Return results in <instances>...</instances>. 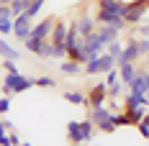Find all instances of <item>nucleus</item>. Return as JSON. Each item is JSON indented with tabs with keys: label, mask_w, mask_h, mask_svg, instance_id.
<instances>
[{
	"label": "nucleus",
	"mask_w": 149,
	"mask_h": 146,
	"mask_svg": "<svg viewBox=\"0 0 149 146\" xmlns=\"http://www.w3.org/2000/svg\"><path fill=\"white\" fill-rule=\"evenodd\" d=\"M88 118L95 123V128L100 133H116V128H118L116 113L111 108H105V105H93V108H88Z\"/></svg>",
	"instance_id": "nucleus-1"
},
{
	"label": "nucleus",
	"mask_w": 149,
	"mask_h": 146,
	"mask_svg": "<svg viewBox=\"0 0 149 146\" xmlns=\"http://www.w3.org/2000/svg\"><path fill=\"white\" fill-rule=\"evenodd\" d=\"M33 87V80L31 77H26V74L21 72H8L5 77H3V85H0V92L3 95H21V92H26V90Z\"/></svg>",
	"instance_id": "nucleus-2"
},
{
	"label": "nucleus",
	"mask_w": 149,
	"mask_h": 146,
	"mask_svg": "<svg viewBox=\"0 0 149 146\" xmlns=\"http://www.w3.org/2000/svg\"><path fill=\"white\" fill-rule=\"evenodd\" d=\"M147 13H149V0H129L126 10H123V21H126V26H139Z\"/></svg>",
	"instance_id": "nucleus-3"
},
{
	"label": "nucleus",
	"mask_w": 149,
	"mask_h": 146,
	"mask_svg": "<svg viewBox=\"0 0 149 146\" xmlns=\"http://www.w3.org/2000/svg\"><path fill=\"white\" fill-rule=\"evenodd\" d=\"M82 67H85V74H88V77H95V74H105L108 69H113V67H118V64H116V57H113V54L103 51L98 59H90Z\"/></svg>",
	"instance_id": "nucleus-4"
},
{
	"label": "nucleus",
	"mask_w": 149,
	"mask_h": 146,
	"mask_svg": "<svg viewBox=\"0 0 149 146\" xmlns=\"http://www.w3.org/2000/svg\"><path fill=\"white\" fill-rule=\"evenodd\" d=\"M74 23H77V33H80V39L82 41H88L90 36L98 31V21H95V15L88 13V10H82V13L74 18Z\"/></svg>",
	"instance_id": "nucleus-5"
},
{
	"label": "nucleus",
	"mask_w": 149,
	"mask_h": 146,
	"mask_svg": "<svg viewBox=\"0 0 149 146\" xmlns=\"http://www.w3.org/2000/svg\"><path fill=\"white\" fill-rule=\"evenodd\" d=\"M95 21H98V26H111V28H118V31H126V21H123V15H116V13H108L103 8H95Z\"/></svg>",
	"instance_id": "nucleus-6"
},
{
	"label": "nucleus",
	"mask_w": 149,
	"mask_h": 146,
	"mask_svg": "<svg viewBox=\"0 0 149 146\" xmlns=\"http://www.w3.org/2000/svg\"><path fill=\"white\" fill-rule=\"evenodd\" d=\"M54 23H57V18H54V15H46V18H41L39 23H33V26H31V39H41V41H49Z\"/></svg>",
	"instance_id": "nucleus-7"
},
{
	"label": "nucleus",
	"mask_w": 149,
	"mask_h": 146,
	"mask_svg": "<svg viewBox=\"0 0 149 146\" xmlns=\"http://www.w3.org/2000/svg\"><path fill=\"white\" fill-rule=\"evenodd\" d=\"M105 100H108V85L105 82H95L88 90V108H93V105H105Z\"/></svg>",
	"instance_id": "nucleus-8"
},
{
	"label": "nucleus",
	"mask_w": 149,
	"mask_h": 146,
	"mask_svg": "<svg viewBox=\"0 0 149 146\" xmlns=\"http://www.w3.org/2000/svg\"><path fill=\"white\" fill-rule=\"evenodd\" d=\"M31 26H33V21H31L29 15H18V18H13V36L18 39V41H26L31 36Z\"/></svg>",
	"instance_id": "nucleus-9"
},
{
	"label": "nucleus",
	"mask_w": 149,
	"mask_h": 146,
	"mask_svg": "<svg viewBox=\"0 0 149 146\" xmlns=\"http://www.w3.org/2000/svg\"><path fill=\"white\" fill-rule=\"evenodd\" d=\"M141 54H139V46H136V36H131L126 44H123V51L118 54L116 64H126V62H139Z\"/></svg>",
	"instance_id": "nucleus-10"
},
{
	"label": "nucleus",
	"mask_w": 149,
	"mask_h": 146,
	"mask_svg": "<svg viewBox=\"0 0 149 146\" xmlns=\"http://www.w3.org/2000/svg\"><path fill=\"white\" fill-rule=\"evenodd\" d=\"M95 39L103 44V49H108V44H113L116 39H121V31H118V28H111V26H98Z\"/></svg>",
	"instance_id": "nucleus-11"
},
{
	"label": "nucleus",
	"mask_w": 149,
	"mask_h": 146,
	"mask_svg": "<svg viewBox=\"0 0 149 146\" xmlns=\"http://www.w3.org/2000/svg\"><path fill=\"white\" fill-rule=\"evenodd\" d=\"M23 46H26V51H31L33 57H41V59H49V54H46V46H49V41H41V39H26L23 41Z\"/></svg>",
	"instance_id": "nucleus-12"
},
{
	"label": "nucleus",
	"mask_w": 149,
	"mask_h": 146,
	"mask_svg": "<svg viewBox=\"0 0 149 146\" xmlns=\"http://www.w3.org/2000/svg\"><path fill=\"white\" fill-rule=\"evenodd\" d=\"M49 41H52L54 46H64V41H67V23H64L62 18H57V23H54V28H52Z\"/></svg>",
	"instance_id": "nucleus-13"
},
{
	"label": "nucleus",
	"mask_w": 149,
	"mask_h": 146,
	"mask_svg": "<svg viewBox=\"0 0 149 146\" xmlns=\"http://www.w3.org/2000/svg\"><path fill=\"white\" fill-rule=\"evenodd\" d=\"M139 74V69H136V62H126V64H118V77L121 82L129 87L131 82H134V77Z\"/></svg>",
	"instance_id": "nucleus-14"
},
{
	"label": "nucleus",
	"mask_w": 149,
	"mask_h": 146,
	"mask_svg": "<svg viewBox=\"0 0 149 146\" xmlns=\"http://www.w3.org/2000/svg\"><path fill=\"white\" fill-rule=\"evenodd\" d=\"M67 138H70V144H88L85 141V133L80 128V120H70L67 123Z\"/></svg>",
	"instance_id": "nucleus-15"
},
{
	"label": "nucleus",
	"mask_w": 149,
	"mask_h": 146,
	"mask_svg": "<svg viewBox=\"0 0 149 146\" xmlns=\"http://www.w3.org/2000/svg\"><path fill=\"white\" fill-rule=\"evenodd\" d=\"M62 98L70 102V105H82V108H88V92H80V90H64Z\"/></svg>",
	"instance_id": "nucleus-16"
},
{
	"label": "nucleus",
	"mask_w": 149,
	"mask_h": 146,
	"mask_svg": "<svg viewBox=\"0 0 149 146\" xmlns=\"http://www.w3.org/2000/svg\"><path fill=\"white\" fill-rule=\"evenodd\" d=\"M139 105L149 108L147 95H141V92H134V90H129V92H126V98H123V108H139Z\"/></svg>",
	"instance_id": "nucleus-17"
},
{
	"label": "nucleus",
	"mask_w": 149,
	"mask_h": 146,
	"mask_svg": "<svg viewBox=\"0 0 149 146\" xmlns=\"http://www.w3.org/2000/svg\"><path fill=\"white\" fill-rule=\"evenodd\" d=\"M147 110L149 108H144V105H139V108H123V113L129 118V126H139L144 120V116H147Z\"/></svg>",
	"instance_id": "nucleus-18"
},
{
	"label": "nucleus",
	"mask_w": 149,
	"mask_h": 146,
	"mask_svg": "<svg viewBox=\"0 0 149 146\" xmlns=\"http://www.w3.org/2000/svg\"><path fill=\"white\" fill-rule=\"evenodd\" d=\"M59 72L64 74V77H77V74L82 72V64H80V62H74V59H62Z\"/></svg>",
	"instance_id": "nucleus-19"
},
{
	"label": "nucleus",
	"mask_w": 149,
	"mask_h": 146,
	"mask_svg": "<svg viewBox=\"0 0 149 146\" xmlns=\"http://www.w3.org/2000/svg\"><path fill=\"white\" fill-rule=\"evenodd\" d=\"M0 57H3V59H13V62H18V59H21V51H18L15 46H10L5 39H0Z\"/></svg>",
	"instance_id": "nucleus-20"
},
{
	"label": "nucleus",
	"mask_w": 149,
	"mask_h": 146,
	"mask_svg": "<svg viewBox=\"0 0 149 146\" xmlns=\"http://www.w3.org/2000/svg\"><path fill=\"white\" fill-rule=\"evenodd\" d=\"M126 85H123V82H121V80H116V82H111V85H108V100H118L121 95H123V92H126Z\"/></svg>",
	"instance_id": "nucleus-21"
},
{
	"label": "nucleus",
	"mask_w": 149,
	"mask_h": 146,
	"mask_svg": "<svg viewBox=\"0 0 149 146\" xmlns=\"http://www.w3.org/2000/svg\"><path fill=\"white\" fill-rule=\"evenodd\" d=\"M44 5H46V0H31V3H29V8H26V15H29L31 21H36Z\"/></svg>",
	"instance_id": "nucleus-22"
},
{
	"label": "nucleus",
	"mask_w": 149,
	"mask_h": 146,
	"mask_svg": "<svg viewBox=\"0 0 149 146\" xmlns=\"http://www.w3.org/2000/svg\"><path fill=\"white\" fill-rule=\"evenodd\" d=\"M10 128H13V126H10V120H0V146H13L10 144Z\"/></svg>",
	"instance_id": "nucleus-23"
},
{
	"label": "nucleus",
	"mask_w": 149,
	"mask_h": 146,
	"mask_svg": "<svg viewBox=\"0 0 149 146\" xmlns=\"http://www.w3.org/2000/svg\"><path fill=\"white\" fill-rule=\"evenodd\" d=\"M33 85H36V87H44V90H52V87H57V80L49 77V74H41V77L33 80Z\"/></svg>",
	"instance_id": "nucleus-24"
},
{
	"label": "nucleus",
	"mask_w": 149,
	"mask_h": 146,
	"mask_svg": "<svg viewBox=\"0 0 149 146\" xmlns=\"http://www.w3.org/2000/svg\"><path fill=\"white\" fill-rule=\"evenodd\" d=\"M80 128L85 133V141H90V138L95 136V123H93L90 118H82V120H80Z\"/></svg>",
	"instance_id": "nucleus-25"
},
{
	"label": "nucleus",
	"mask_w": 149,
	"mask_h": 146,
	"mask_svg": "<svg viewBox=\"0 0 149 146\" xmlns=\"http://www.w3.org/2000/svg\"><path fill=\"white\" fill-rule=\"evenodd\" d=\"M26 8H29L26 0H13V3H10V13H13V18L23 15V13H26Z\"/></svg>",
	"instance_id": "nucleus-26"
},
{
	"label": "nucleus",
	"mask_w": 149,
	"mask_h": 146,
	"mask_svg": "<svg viewBox=\"0 0 149 146\" xmlns=\"http://www.w3.org/2000/svg\"><path fill=\"white\" fill-rule=\"evenodd\" d=\"M134 36H139V39H149V23H139V26H134V31H131Z\"/></svg>",
	"instance_id": "nucleus-27"
},
{
	"label": "nucleus",
	"mask_w": 149,
	"mask_h": 146,
	"mask_svg": "<svg viewBox=\"0 0 149 146\" xmlns=\"http://www.w3.org/2000/svg\"><path fill=\"white\" fill-rule=\"evenodd\" d=\"M136 46H139L141 59H147V57H149V39H139V36H136Z\"/></svg>",
	"instance_id": "nucleus-28"
},
{
	"label": "nucleus",
	"mask_w": 149,
	"mask_h": 146,
	"mask_svg": "<svg viewBox=\"0 0 149 146\" xmlns=\"http://www.w3.org/2000/svg\"><path fill=\"white\" fill-rule=\"evenodd\" d=\"M105 51H108V54H113V57L118 59V54L123 51V44H121V39H116L113 44H108V49H105Z\"/></svg>",
	"instance_id": "nucleus-29"
},
{
	"label": "nucleus",
	"mask_w": 149,
	"mask_h": 146,
	"mask_svg": "<svg viewBox=\"0 0 149 146\" xmlns=\"http://www.w3.org/2000/svg\"><path fill=\"white\" fill-rule=\"evenodd\" d=\"M10 110V95H0V116H5Z\"/></svg>",
	"instance_id": "nucleus-30"
},
{
	"label": "nucleus",
	"mask_w": 149,
	"mask_h": 146,
	"mask_svg": "<svg viewBox=\"0 0 149 146\" xmlns=\"http://www.w3.org/2000/svg\"><path fill=\"white\" fill-rule=\"evenodd\" d=\"M3 21H13V13H10V5H3L0 3V23Z\"/></svg>",
	"instance_id": "nucleus-31"
},
{
	"label": "nucleus",
	"mask_w": 149,
	"mask_h": 146,
	"mask_svg": "<svg viewBox=\"0 0 149 146\" xmlns=\"http://www.w3.org/2000/svg\"><path fill=\"white\" fill-rule=\"evenodd\" d=\"M3 72H5V74H8V72H18V67H15L13 59H3Z\"/></svg>",
	"instance_id": "nucleus-32"
},
{
	"label": "nucleus",
	"mask_w": 149,
	"mask_h": 146,
	"mask_svg": "<svg viewBox=\"0 0 149 146\" xmlns=\"http://www.w3.org/2000/svg\"><path fill=\"white\" fill-rule=\"evenodd\" d=\"M8 33H13V21H3L0 23V36H8Z\"/></svg>",
	"instance_id": "nucleus-33"
},
{
	"label": "nucleus",
	"mask_w": 149,
	"mask_h": 146,
	"mask_svg": "<svg viewBox=\"0 0 149 146\" xmlns=\"http://www.w3.org/2000/svg\"><path fill=\"white\" fill-rule=\"evenodd\" d=\"M136 128H139V136H141V138H149V126H144V123H139Z\"/></svg>",
	"instance_id": "nucleus-34"
},
{
	"label": "nucleus",
	"mask_w": 149,
	"mask_h": 146,
	"mask_svg": "<svg viewBox=\"0 0 149 146\" xmlns=\"http://www.w3.org/2000/svg\"><path fill=\"white\" fill-rule=\"evenodd\" d=\"M10 144H13V146H21L23 141H21V136H18V133H10Z\"/></svg>",
	"instance_id": "nucleus-35"
},
{
	"label": "nucleus",
	"mask_w": 149,
	"mask_h": 146,
	"mask_svg": "<svg viewBox=\"0 0 149 146\" xmlns=\"http://www.w3.org/2000/svg\"><path fill=\"white\" fill-rule=\"evenodd\" d=\"M144 126H149V110H147V116H144V120H141Z\"/></svg>",
	"instance_id": "nucleus-36"
},
{
	"label": "nucleus",
	"mask_w": 149,
	"mask_h": 146,
	"mask_svg": "<svg viewBox=\"0 0 149 146\" xmlns=\"http://www.w3.org/2000/svg\"><path fill=\"white\" fill-rule=\"evenodd\" d=\"M10 3H13V0H3V5H10Z\"/></svg>",
	"instance_id": "nucleus-37"
},
{
	"label": "nucleus",
	"mask_w": 149,
	"mask_h": 146,
	"mask_svg": "<svg viewBox=\"0 0 149 146\" xmlns=\"http://www.w3.org/2000/svg\"><path fill=\"white\" fill-rule=\"evenodd\" d=\"M70 146H88V144H70Z\"/></svg>",
	"instance_id": "nucleus-38"
},
{
	"label": "nucleus",
	"mask_w": 149,
	"mask_h": 146,
	"mask_svg": "<svg viewBox=\"0 0 149 146\" xmlns=\"http://www.w3.org/2000/svg\"><path fill=\"white\" fill-rule=\"evenodd\" d=\"M21 146H31V144H29V141H23V144H21Z\"/></svg>",
	"instance_id": "nucleus-39"
},
{
	"label": "nucleus",
	"mask_w": 149,
	"mask_h": 146,
	"mask_svg": "<svg viewBox=\"0 0 149 146\" xmlns=\"http://www.w3.org/2000/svg\"><path fill=\"white\" fill-rule=\"evenodd\" d=\"M147 102H149V90H147Z\"/></svg>",
	"instance_id": "nucleus-40"
},
{
	"label": "nucleus",
	"mask_w": 149,
	"mask_h": 146,
	"mask_svg": "<svg viewBox=\"0 0 149 146\" xmlns=\"http://www.w3.org/2000/svg\"><path fill=\"white\" fill-rule=\"evenodd\" d=\"M147 64H149V57H147Z\"/></svg>",
	"instance_id": "nucleus-41"
},
{
	"label": "nucleus",
	"mask_w": 149,
	"mask_h": 146,
	"mask_svg": "<svg viewBox=\"0 0 149 146\" xmlns=\"http://www.w3.org/2000/svg\"><path fill=\"white\" fill-rule=\"evenodd\" d=\"M26 3H31V0H26Z\"/></svg>",
	"instance_id": "nucleus-42"
},
{
	"label": "nucleus",
	"mask_w": 149,
	"mask_h": 146,
	"mask_svg": "<svg viewBox=\"0 0 149 146\" xmlns=\"http://www.w3.org/2000/svg\"><path fill=\"white\" fill-rule=\"evenodd\" d=\"M0 3H3V0H0Z\"/></svg>",
	"instance_id": "nucleus-43"
}]
</instances>
